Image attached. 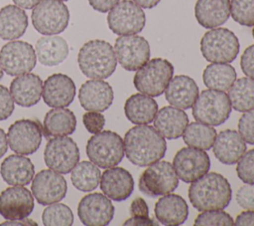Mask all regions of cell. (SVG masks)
<instances>
[{"instance_id": "cell-1", "label": "cell", "mask_w": 254, "mask_h": 226, "mask_svg": "<svg viewBox=\"0 0 254 226\" xmlns=\"http://www.w3.org/2000/svg\"><path fill=\"white\" fill-rule=\"evenodd\" d=\"M123 142L127 159L140 167L160 160L167 150L165 137L154 126L147 124L131 127L125 133Z\"/></svg>"}, {"instance_id": "cell-2", "label": "cell", "mask_w": 254, "mask_h": 226, "mask_svg": "<svg viewBox=\"0 0 254 226\" xmlns=\"http://www.w3.org/2000/svg\"><path fill=\"white\" fill-rule=\"evenodd\" d=\"M232 190L228 180L216 172H207L189 187V199L198 211L222 210L228 206Z\"/></svg>"}, {"instance_id": "cell-3", "label": "cell", "mask_w": 254, "mask_h": 226, "mask_svg": "<svg viewBox=\"0 0 254 226\" xmlns=\"http://www.w3.org/2000/svg\"><path fill=\"white\" fill-rule=\"evenodd\" d=\"M81 73L90 79L103 80L115 71L117 59L113 47L104 40H90L83 44L77 55Z\"/></svg>"}, {"instance_id": "cell-4", "label": "cell", "mask_w": 254, "mask_h": 226, "mask_svg": "<svg viewBox=\"0 0 254 226\" xmlns=\"http://www.w3.org/2000/svg\"><path fill=\"white\" fill-rule=\"evenodd\" d=\"M173 75L174 66L171 62L163 58H155L136 71L133 84L141 94L159 97L165 92Z\"/></svg>"}, {"instance_id": "cell-5", "label": "cell", "mask_w": 254, "mask_h": 226, "mask_svg": "<svg viewBox=\"0 0 254 226\" xmlns=\"http://www.w3.org/2000/svg\"><path fill=\"white\" fill-rule=\"evenodd\" d=\"M86 154L89 160L100 168L116 166L125 154L123 139L114 131L101 130L88 139Z\"/></svg>"}, {"instance_id": "cell-6", "label": "cell", "mask_w": 254, "mask_h": 226, "mask_svg": "<svg viewBox=\"0 0 254 226\" xmlns=\"http://www.w3.org/2000/svg\"><path fill=\"white\" fill-rule=\"evenodd\" d=\"M237 36L226 28H212L200 40V52L211 63H231L239 53Z\"/></svg>"}, {"instance_id": "cell-7", "label": "cell", "mask_w": 254, "mask_h": 226, "mask_svg": "<svg viewBox=\"0 0 254 226\" xmlns=\"http://www.w3.org/2000/svg\"><path fill=\"white\" fill-rule=\"evenodd\" d=\"M192 115L195 120L210 126L224 123L231 113L228 96L222 91L204 90L192 105Z\"/></svg>"}, {"instance_id": "cell-8", "label": "cell", "mask_w": 254, "mask_h": 226, "mask_svg": "<svg viewBox=\"0 0 254 226\" xmlns=\"http://www.w3.org/2000/svg\"><path fill=\"white\" fill-rule=\"evenodd\" d=\"M179 185V177L171 164L165 160H158L142 172L138 187L139 190L149 196L158 197L172 193Z\"/></svg>"}, {"instance_id": "cell-9", "label": "cell", "mask_w": 254, "mask_h": 226, "mask_svg": "<svg viewBox=\"0 0 254 226\" xmlns=\"http://www.w3.org/2000/svg\"><path fill=\"white\" fill-rule=\"evenodd\" d=\"M32 24L43 35H57L65 30L69 21L67 6L59 0H41L32 11Z\"/></svg>"}, {"instance_id": "cell-10", "label": "cell", "mask_w": 254, "mask_h": 226, "mask_svg": "<svg viewBox=\"0 0 254 226\" xmlns=\"http://www.w3.org/2000/svg\"><path fill=\"white\" fill-rule=\"evenodd\" d=\"M80 153L77 144L72 138L64 136H54L46 144L44 159L47 166L62 174H66L79 161Z\"/></svg>"}, {"instance_id": "cell-11", "label": "cell", "mask_w": 254, "mask_h": 226, "mask_svg": "<svg viewBox=\"0 0 254 226\" xmlns=\"http://www.w3.org/2000/svg\"><path fill=\"white\" fill-rule=\"evenodd\" d=\"M146 16L143 9L130 0L119 1L108 13L107 24L116 35H133L145 27Z\"/></svg>"}, {"instance_id": "cell-12", "label": "cell", "mask_w": 254, "mask_h": 226, "mask_svg": "<svg viewBox=\"0 0 254 226\" xmlns=\"http://www.w3.org/2000/svg\"><path fill=\"white\" fill-rule=\"evenodd\" d=\"M43 125L37 119L23 118L13 122L7 133L11 150L18 154L30 155L36 152L42 142Z\"/></svg>"}, {"instance_id": "cell-13", "label": "cell", "mask_w": 254, "mask_h": 226, "mask_svg": "<svg viewBox=\"0 0 254 226\" xmlns=\"http://www.w3.org/2000/svg\"><path fill=\"white\" fill-rule=\"evenodd\" d=\"M37 62L35 49L24 41H11L0 50V65L9 76H20L31 72Z\"/></svg>"}, {"instance_id": "cell-14", "label": "cell", "mask_w": 254, "mask_h": 226, "mask_svg": "<svg viewBox=\"0 0 254 226\" xmlns=\"http://www.w3.org/2000/svg\"><path fill=\"white\" fill-rule=\"evenodd\" d=\"M114 52L117 62L126 71H137L151 55L148 41L136 34L119 36L115 40Z\"/></svg>"}, {"instance_id": "cell-15", "label": "cell", "mask_w": 254, "mask_h": 226, "mask_svg": "<svg viewBox=\"0 0 254 226\" xmlns=\"http://www.w3.org/2000/svg\"><path fill=\"white\" fill-rule=\"evenodd\" d=\"M173 167L179 179L191 183L208 172L210 159L208 154L198 148L183 147L175 155Z\"/></svg>"}, {"instance_id": "cell-16", "label": "cell", "mask_w": 254, "mask_h": 226, "mask_svg": "<svg viewBox=\"0 0 254 226\" xmlns=\"http://www.w3.org/2000/svg\"><path fill=\"white\" fill-rule=\"evenodd\" d=\"M114 206L110 199L98 192L90 193L81 198L77 206V215L86 226L108 225L114 216Z\"/></svg>"}, {"instance_id": "cell-17", "label": "cell", "mask_w": 254, "mask_h": 226, "mask_svg": "<svg viewBox=\"0 0 254 226\" xmlns=\"http://www.w3.org/2000/svg\"><path fill=\"white\" fill-rule=\"evenodd\" d=\"M32 193L41 205H50L61 201L66 194L67 184L59 172L43 169L32 180Z\"/></svg>"}, {"instance_id": "cell-18", "label": "cell", "mask_w": 254, "mask_h": 226, "mask_svg": "<svg viewBox=\"0 0 254 226\" xmlns=\"http://www.w3.org/2000/svg\"><path fill=\"white\" fill-rule=\"evenodd\" d=\"M34 210V196L24 186L16 185L0 193V215L7 220L23 219Z\"/></svg>"}, {"instance_id": "cell-19", "label": "cell", "mask_w": 254, "mask_h": 226, "mask_svg": "<svg viewBox=\"0 0 254 226\" xmlns=\"http://www.w3.org/2000/svg\"><path fill=\"white\" fill-rule=\"evenodd\" d=\"M43 100L51 108L68 107L75 97V85L64 74H54L43 83Z\"/></svg>"}, {"instance_id": "cell-20", "label": "cell", "mask_w": 254, "mask_h": 226, "mask_svg": "<svg viewBox=\"0 0 254 226\" xmlns=\"http://www.w3.org/2000/svg\"><path fill=\"white\" fill-rule=\"evenodd\" d=\"M113 99L111 86L103 80L91 79L84 82L79 88V104L85 111L104 112L112 105Z\"/></svg>"}, {"instance_id": "cell-21", "label": "cell", "mask_w": 254, "mask_h": 226, "mask_svg": "<svg viewBox=\"0 0 254 226\" xmlns=\"http://www.w3.org/2000/svg\"><path fill=\"white\" fill-rule=\"evenodd\" d=\"M100 189L114 201L126 200L133 192L134 180L131 173L123 167L106 168L100 177Z\"/></svg>"}, {"instance_id": "cell-22", "label": "cell", "mask_w": 254, "mask_h": 226, "mask_svg": "<svg viewBox=\"0 0 254 226\" xmlns=\"http://www.w3.org/2000/svg\"><path fill=\"white\" fill-rule=\"evenodd\" d=\"M43 92L42 79L32 73L16 77L10 84V94L14 102L20 107L30 108L38 104Z\"/></svg>"}, {"instance_id": "cell-23", "label": "cell", "mask_w": 254, "mask_h": 226, "mask_svg": "<svg viewBox=\"0 0 254 226\" xmlns=\"http://www.w3.org/2000/svg\"><path fill=\"white\" fill-rule=\"evenodd\" d=\"M198 96V87L193 79L186 75L173 77L165 90V97L173 107L189 110Z\"/></svg>"}, {"instance_id": "cell-24", "label": "cell", "mask_w": 254, "mask_h": 226, "mask_svg": "<svg viewBox=\"0 0 254 226\" xmlns=\"http://www.w3.org/2000/svg\"><path fill=\"white\" fill-rule=\"evenodd\" d=\"M153 121L154 127L162 136L177 139L183 135L189 124V116L182 109L167 106L157 112Z\"/></svg>"}, {"instance_id": "cell-25", "label": "cell", "mask_w": 254, "mask_h": 226, "mask_svg": "<svg viewBox=\"0 0 254 226\" xmlns=\"http://www.w3.org/2000/svg\"><path fill=\"white\" fill-rule=\"evenodd\" d=\"M213 153L223 164L236 163L246 151V143L239 132L234 129L220 131L213 143Z\"/></svg>"}, {"instance_id": "cell-26", "label": "cell", "mask_w": 254, "mask_h": 226, "mask_svg": "<svg viewBox=\"0 0 254 226\" xmlns=\"http://www.w3.org/2000/svg\"><path fill=\"white\" fill-rule=\"evenodd\" d=\"M155 216L157 220L168 226L182 225L189 216L187 201L178 194L169 193L163 195L155 204Z\"/></svg>"}, {"instance_id": "cell-27", "label": "cell", "mask_w": 254, "mask_h": 226, "mask_svg": "<svg viewBox=\"0 0 254 226\" xmlns=\"http://www.w3.org/2000/svg\"><path fill=\"white\" fill-rule=\"evenodd\" d=\"M0 174L9 185L25 186L33 180L35 166L29 157L23 154H11L2 161Z\"/></svg>"}, {"instance_id": "cell-28", "label": "cell", "mask_w": 254, "mask_h": 226, "mask_svg": "<svg viewBox=\"0 0 254 226\" xmlns=\"http://www.w3.org/2000/svg\"><path fill=\"white\" fill-rule=\"evenodd\" d=\"M194 16L197 23L206 29L217 28L230 16L229 0H196Z\"/></svg>"}, {"instance_id": "cell-29", "label": "cell", "mask_w": 254, "mask_h": 226, "mask_svg": "<svg viewBox=\"0 0 254 226\" xmlns=\"http://www.w3.org/2000/svg\"><path fill=\"white\" fill-rule=\"evenodd\" d=\"M35 52L40 64L54 67L62 64L68 55L66 41L57 35H46L36 42Z\"/></svg>"}, {"instance_id": "cell-30", "label": "cell", "mask_w": 254, "mask_h": 226, "mask_svg": "<svg viewBox=\"0 0 254 226\" xmlns=\"http://www.w3.org/2000/svg\"><path fill=\"white\" fill-rule=\"evenodd\" d=\"M28 27V16L24 9L9 4L0 9V38L16 40L24 35Z\"/></svg>"}, {"instance_id": "cell-31", "label": "cell", "mask_w": 254, "mask_h": 226, "mask_svg": "<svg viewBox=\"0 0 254 226\" xmlns=\"http://www.w3.org/2000/svg\"><path fill=\"white\" fill-rule=\"evenodd\" d=\"M157 112L156 101L144 94H134L124 104L125 115L134 124H149L154 120Z\"/></svg>"}, {"instance_id": "cell-32", "label": "cell", "mask_w": 254, "mask_h": 226, "mask_svg": "<svg viewBox=\"0 0 254 226\" xmlns=\"http://www.w3.org/2000/svg\"><path fill=\"white\" fill-rule=\"evenodd\" d=\"M75 127L76 117L70 110L55 108L50 110L45 115L43 134L47 138L68 135L74 132Z\"/></svg>"}, {"instance_id": "cell-33", "label": "cell", "mask_w": 254, "mask_h": 226, "mask_svg": "<svg viewBox=\"0 0 254 226\" xmlns=\"http://www.w3.org/2000/svg\"><path fill=\"white\" fill-rule=\"evenodd\" d=\"M236 80V71L228 63H212L205 67L202 81L210 90L228 91Z\"/></svg>"}, {"instance_id": "cell-34", "label": "cell", "mask_w": 254, "mask_h": 226, "mask_svg": "<svg viewBox=\"0 0 254 226\" xmlns=\"http://www.w3.org/2000/svg\"><path fill=\"white\" fill-rule=\"evenodd\" d=\"M231 107L237 112L254 110V79L240 78L228 89Z\"/></svg>"}, {"instance_id": "cell-35", "label": "cell", "mask_w": 254, "mask_h": 226, "mask_svg": "<svg viewBox=\"0 0 254 226\" xmlns=\"http://www.w3.org/2000/svg\"><path fill=\"white\" fill-rule=\"evenodd\" d=\"M101 172L97 165L91 161H80L71 169L70 179L72 185L83 192L94 190L100 182Z\"/></svg>"}, {"instance_id": "cell-36", "label": "cell", "mask_w": 254, "mask_h": 226, "mask_svg": "<svg viewBox=\"0 0 254 226\" xmlns=\"http://www.w3.org/2000/svg\"><path fill=\"white\" fill-rule=\"evenodd\" d=\"M182 136L187 145L207 150L210 149L214 143L216 130L210 125L196 121L188 124Z\"/></svg>"}, {"instance_id": "cell-37", "label": "cell", "mask_w": 254, "mask_h": 226, "mask_svg": "<svg viewBox=\"0 0 254 226\" xmlns=\"http://www.w3.org/2000/svg\"><path fill=\"white\" fill-rule=\"evenodd\" d=\"M42 221L46 226H70L73 223V214L67 205L56 202L46 207Z\"/></svg>"}, {"instance_id": "cell-38", "label": "cell", "mask_w": 254, "mask_h": 226, "mask_svg": "<svg viewBox=\"0 0 254 226\" xmlns=\"http://www.w3.org/2000/svg\"><path fill=\"white\" fill-rule=\"evenodd\" d=\"M230 15L242 26H254V0H231Z\"/></svg>"}, {"instance_id": "cell-39", "label": "cell", "mask_w": 254, "mask_h": 226, "mask_svg": "<svg viewBox=\"0 0 254 226\" xmlns=\"http://www.w3.org/2000/svg\"><path fill=\"white\" fill-rule=\"evenodd\" d=\"M193 224L195 226H231L234 225V220L223 210H210L198 214Z\"/></svg>"}, {"instance_id": "cell-40", "label": "cell", "mask_w": 254, "mask_h": 226, "mask_svg": "<svg viewBox=\"0 0 254 226\" xmlns=\"http://www.w3.org/2000/svg\"><path fill=\"white\" fill-rule=\"evenodd\" d=\"M236 173L240 180L247 184H254V148L245 152L237 161Z\"/></svg>"}, {"instance_id": "cell-41", "label": "cell", "mask_w": 254, "mask_h": 226, "mask_svg": "<svg viewBox=\"0 0 254 226\" xmlns=\"http://www.w3.org/2000/svg\"><path fill=\"white\" fill-rule=\"evenodd\" d=\"M238 132L245 142L254 144V110L247 111L240 116Z\"/></svg>"}, {"instance_id": "cell-42", "label": "cell", "mask_w": 254, "mask_h": 226, "mask_svg": "<svg viewBox=\"0 0 254 226\" xmlns=\"http://www.w3.org/2000/svg\"><path fill=\"white\" fill-rule=\"evenodd\" d=\"M82 122L88 132L95 134L103 129L105 118L100 112L87 111V113H85L82 116Z\"/></svg>"}, {"instance_id": "cell-43", "label": "cell", "mask_w": 254, "mask_h": 226, "mask_svg": "<svg viewBox=\"0 0 254 226\" xmlns=\"http://www.w3.org/2000/svg\"><path fill=\"white\" fill-rule=\"evenodd\" d=\"M236 201L246 210H254V184L241 186L236 192Z\"/></svg>"}, {"instance_id": "cell-44", "label": "cell", "mask_w": 254, "mask_h": 226, "mask_svg": "<svg viewBox=\"0 0 254 226\" xmlns=\"http://www.w3.org/2000/svg\"><path fill=\"white\" fill-rule=\"evenodd\" d=\"M14 100L8 89L0 85V120L8 118L14 112Z\"/></svg>"}, {"instance_id": "cell-45", "label": "cell", "mask_w": 254, "mask_h": 226, "mask_svg": "<svg viewBox=\"0 0 254 226\" xmlns=\"http://www.w3.org/2000/svg\"><path fill=\"white\" fill-rule=\"evenodd\" d=\"M240 67L247 77L254 79V45L244 50L240 59Z\"/></svg>"}, {"instance_id": "cell-46", "label": "cell", "mask_w": 254, "mask_h": 226, "mask_svg": "<svg viewBox=\"0 0 254 226\" xmlns=\"http://www.w3.org/2000/svg\"><path fill=\"white\" fill-rule=\"evenodd\" d=\"M130 213L132 216H149V208L146 201L141 197L135 198L131 202Z\"/></svg>"}, {"instance_id": "cell-47", "label": "cell", "mask_w": 254, "mask_h": 226, "mask_svg": "<svg viewBox=\"0 0 254 226\" xmlns=\"http://www.w3.org/2000/svg\"><path fill=\"white\" fill-rule=\"evenodd\" d=\"M120 0H88L89 5L98 12H109Z\"/></svg>"}, {"instance_id": "cell-48", "label": "cell", "mask_w": 254, "mask_h": 226, "mask_svg": "<svg viewBox=\"0 0 254 226\" xmlns=\"http://www.w3.org/2000/svg\"><path fill=\"white\" fill-rule=\"evenodd\" d=\"M159 224V222L154 221L149 216H132L123 223L126 226H157Z\"/></svg>"}, {"instance_id": "cell-49", "label": "cell", "mask_w": 254, "mask_h": 226, "mask_svg": "<svg viewBox=\"0 0 254 226\" xmlns=\"http://www.w3.org/2000/svg\"><path fill=\"white\" fill-rule=\"evenodd\" d=\"M234 225L237 226H250L254 225V210H248L240 213L235 221Z\"/></svg>"}, {"instance_id": "cell-50", "label": "cell", "mask_w": 254, "mask_h": 226, "mask_svg": "<svg viewBox=\"0 0 254 226\" xmlns=\"http://www.w3.org/2000/svg\"><path fill=\"white\" fill-rule=\"evenodd\" d=\"M0 225H28V226H31V225H34V226H37L38 224L32 220V219H28L27 217L26 218H23V219H16V220H9V221H5L3 223H1Z\"/></svg>"}, {"instance_id": "cell-51", "label": "cell", "mask_w": 254, "mask_h": 226, "mask_svg": "<svg viewBox=\"0 0 254 226\" xmlns=\"http://www.w3.org/2000/svg\"><path fill=\"white\" fill-rule=\"evenodd\" d=\"M40 1L41 0H13L15 5L19 6L22 9H32L38 3H40Z\"/></svg>"}, {"instance_id": "cell-52", "label": "cell", "mask_w": 254, "mask_h": 226, "mask_svg": "<svg viewBox=\"0 0 254 226\" xmlns=\"http://www.w3.org/2000/svg\"><path fill=\"white\" fill-rule=\"evenodd\" d=\"M8 141L5 131L0 127V158L7 152Z\"/></svg>"}, {"instance_id": "cell-53", "label": "cell", "mask_w": 254, "mask_h": 226, "mask_svg": "<svg viewBox=\"0 0 254 226\" xmlns=\"http://www.w3.org/2000/svg\"><path fill=\"white\" fill-rule=\"evenodd\" d=\"M132 1L136 3L138 6H140L141 8L151 9L157 6L161 0H132Z\"/></svg>"}, {"instance_id": "cell-54", "label": "cell", "mask_w": 254, "mask_h": 226, "mask_svg": "<svg viewBox=\"0 0 254 226\" xmlns=\"http://www.w3.org/2000/svg\"><path fill=\"white\" fill-rule=\"evenodd\" d=\"M3 69H2V67H1V65H0V79H2V77H3Z\"/></svg>"}, {"instance_id": "cell-55", "label": "cell", "mask_w": 254, "mask_h": 226, "mask_svg": "<svg viewBox=\"0 0 254 226\" xmlns=\"http://www.w3.org/2000/svg\"><path fill=\"white\" fill-rule=\"evenodd\" d=\"M252 36H253V38H254V28H253V30H252Z\"/></svg>"}, {"instance_id": "cell-56", "label": "cell", "mask_w": 254, "mask_h": 226, "mask_svg": "<svg viewBox=\"0 0 254 226\" xmlns=\"http://www.w3.org/2000/svg\"><path fill=\"white\" fill-rule=\"evenodd\" d=\"M59 1H63L64 2V1H68V0H59Z\"/></svg>"}]
</instances>
